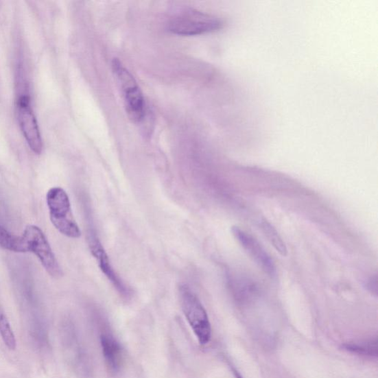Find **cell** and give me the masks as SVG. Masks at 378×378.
Wrapping results in <instances>:
<instances>
[{"label":"cell","instance_id":"14","mask_svg":"<svg viewBox=\"0 0 378 378\" xmlns=\"http://www.w3.org/2000/svg\"><path fill=\"white\" fill-rule=\"evenodd\" d=\"M366 287L372 294H377V279L376 276L368 281Z\"/></svg>","mask_w":378,"mask_h":378},{"label":"cell","instance_id":"3","mask_svg":"<svg viewBox=\"0 0 378 378\" xmlns=\"http://www.w3.org/2000/svg\"><path fill=\"white\" fill-rule=\"evenodd\" d=\"M112 67L123 93L126 111L132 121L140 123L146 116V104L139 86L118 59L113 60Z\"/></svg>","mask_w":378,"mask_h":378},{"label":"cell","instance_id":"9","mask_svg":"<svg viewBox=\"0 0 378 378\" xmlns=\"http://www.w3.org/2000/svg\"><path fill=\"white\" fill-rule=\"evenodd\" d=\"M101 344L105 362L113 373L120 371L123 362V354L121 346L110 334L101 335Z\"/></svg>","mask_w":378,"mask_h":378},{"label":"cell","instance_id":"4","mask_svg":"<svg viewBox=\"0 0 378 378\" xmlns=\"http://www.w3.org/2000/svg\"><path fill=\"white\" fill-rule=\"evenodd\" d=\"M221 22L215 16L193 9H187L174 15L169 30L177 35L196 36L219 30Z\"/></svg>","mask_w":378,"mask_h":378},{"label":"cell","instance_id":"6","mask_svg":"<svg viewBox=\"0 0 378 378\" xmlns=\"http://www.w3.org/2000/svg\"><path fill=\"white\" fill-rule=\"evenodd\" d=\"M18 121L25 140L32 150L37 154L43 151V140L36 119L26 96H22L17 105Z\"/></svg>","mask_w":378,"mask_h":378},{"label":"cell","instance_id":"5","mask_svg":"<svg viewBox=\"0 0 378 378\" xmlns=\"http://www.w3.org/2000/svg\"><path fill=\"white\" fill-rule=\"evenodd\" d=\"M22 237L27 252H32L40 260L48 274L55 279L62 276L63 272L60 263L40 228L36 226H27Z\"/></svg>","mask_w":378,"mask_h":378},{"label":"cell","instance_id":"10","mask_svg":"<svg viewBox=\"0 0 378 378\" xmlns=\"http://www.w3.org/2000/svg\"><path fill=\"white\" fill-rule=\"evenodd\" d=\"M0 247L16 253L27 252L22 237H17L0 225Z\"/></svg>","mask_w":378,"mask_h":378},{"label":"cell","instance_id":"8","mask_svg":"<svg viewBox=\"0 0 378 378\" xmlns=\"http://www.w3.org/2000/svg\"><path fill=\"white\" fill-rule=\"evenodd\" d=\"M88 244L92 255L98 261V265L102 273L108 279L113 287L123 298H128L131 296L130 289L125 285L120 276L116 274L113 268L109 257L95 233L90 231L88 234Z\"/></svg>","mask_w":378,"mask_h":378},{"label":"cell","instance_id":"2","mask_svg":"<svg viewBox=\"0 0 378 378\" xmlns=\"http://www.w3.org/2000/svg\"><path fill=\"white\" fill-rule=\"evenodd\" d=\"M179 292L182 312L193 333L200 344H207L211 338V326L206 309L187 285H180Z\"/></svg>","mask_w":378,"mask_h":378},{"label":"cell","instance_id":"1","mask_svg":"<svg viewBox=\"0 0 378 378\" xmlns=\"http://www.w3.org/2000/svg\"><path fill=\"white\" fill-rule=\"evenodd\" d=\"M46 199L54 227L67 237L80 238L82 232L73 216L71 201L66 191L60 187L51 188L47 191Z\"/></svg>","mask_w":378,"mask_h":378},{"label":"cell","instance_id":"7","mask_svg":"<svg viewBox=\"0 0 378 378\" xmlns=\"http://www.w3.org/2000/svg\"><path fill=\"white\" fill-rule=\"evenodd\" d=\"M231 231L233 235L248 255L254 259L265 274L274 279L276 276V268L274 261L259 242L237 226L232 227Z\"/></svg>","mask_w":378,"mask_h":378},{"label":"cell","instance_id":"13","mask_svg":"<svg viewBox=\"0 0 378 378\" xmlns=\"http://www.w3.org/2000/svg\"><path fill=\"white\" fill-rule=\"evenodd\" d=\"M347 351L362 355L377 356V341L345 345Z\"/></svg>","mask_w":378,"mask_h":378},{"label":"cell","instance_id":"12","mask_svg":"<svg viewBox=\"0 0 378 378\" xmlns=\"http://www.w3.org/2000/svg\"><path fill=\"white\" fill-rule=\"evenodd\" d=\"M0 335L9 350H15L16 346L15 335L1 305H0Z\"/></svg>","mask_w":378,"mask_h":378},{"label":"cell","instance_id":"11","mask_svg":"<svg viewBox=\"0 0 378 378\" xmlns=\"http://www.w3.org/2000/svg\"><path fill=\"white\" fill-rule=\"evenodd\" d=\"M260 227L271 245L274 247L281 255L286 257L287 255L286 245L276 228L265 220L261 222Z\"/></svg>","mask_w":378,"mask_h":378}]
</instances>
